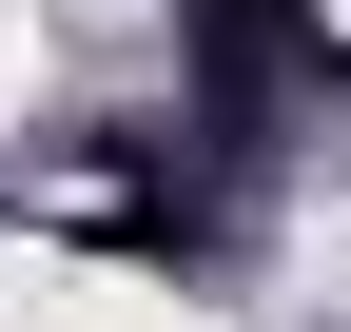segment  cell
<instances>
[{"instance_id": "cell-1", "label": "cell", "mask_w": 351, "mask_h": 332, "mask_svg": "<svg viewBox=\"0 0 351 332\" xmlns=\"http://www.w3.org/2000/svg\"><path fill=\"white\" fill-rule=\"evenodd\" d=\"M0 332H215V313H176L156 274H98V254H20V235H0Z\"/></svg>"}, {"instance_id": "cell-2", "label": "cell", "mask_w": 351, "mask_h": 332, "mask_svg": "<svg viewBox=\"0 0 351 332\" xmlns=\"http://www.w3.org/2000/svg\"><path fill=\"white\" fill-rule=\"evenodd\" d=\"M0 98H39V20H20V0H0Z\"/></svg>"}, {"instance_id": "cell-3", "label": "cell", "mask_w": 351, "mask_h": 332, "mask_svg": "<svg viewBox=\"0 0 351 332\" xmlns=\"http://www.w3.org/2000/svg\"><path fill=\"white\" fill-rule=\"evenodd\" d=\"M332 20H351V0H332Z\"/></svg>"}]
</instances>
